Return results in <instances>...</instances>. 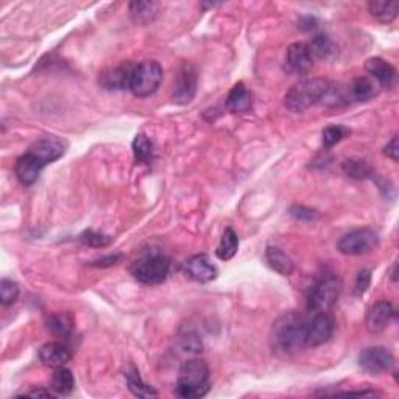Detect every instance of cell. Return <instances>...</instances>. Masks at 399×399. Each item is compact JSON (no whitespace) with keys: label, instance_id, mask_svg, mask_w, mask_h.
Returning <instances> with one entry per match:
<instances>
[{"label":"cell","instance_id":"obj_13","mask_svg":"<svg viewBox=\"0 0 399 399\" xmlns=\"http://www.w3.org/2000/svg\"><path fill=\"white\" fill-rule=\"evenodd\" d=\"M184 272L192 278L194 281L198 282H211L217 278L219 270L211 262L210 256L207 254H196L184 263Z\"/></svg>","mask_w":399,"mask_h":399},{"label":"cell","instance_id":"obj_16","mask_svg":"<svg viewBox=\"0 0 399 399\" xmlns=\"http://www.w3.org/2000/svg\"><path fill=\"white\" fill-rule=\"evenodd\" d=\"M44 167H46L44 164L39 163L38 159H36L33 155H30V153L27 151L26 155L17 158L15 171H16L17 180H19L22 186H32V184L38 181L41 171Z\"/></svg>","mask_w":399,"mask_h":399},{"label":"cell","instance_id":"obj_28","mask_svg":"<svg viewBox=\"0 0 399 399\" xmlns=\"http://www.w3.org/2000/svg\"><path fill=\"white\" fill-rule=\"evenodd\" d=\"M130 15L133 21L140 26L150 24L158 15V3L155 2H133L130 3Z\"/></svg>","mask_w":399,"mask_h":399},{"label":"cell","instance_id":"obj_34","mask_svg":"<svg viewBox=\"0 0 399 399\" xmlns=\"http://www.w3.org/2000/svg\"><path fill=\"white\" fill-rule=\"evenodd\" d=\"M371 284V272L370 270H360L355 276V282H354V293L358 297H362L366 290L368 287Z\"/></svg>","mask_w":399,"mask_h":399},{"label":"cell","instance_id":"obj_4","mask_svg":"<svg viewBox=\"0 0 399 399\" xmlns=\"http://www.w3.org/2000/svg\"><path fill=\"white\" fill-rule=\"evenodd\" d=\"M164 77L163 66L158 61L147 59L139 63L134 67L131 82H130V91L136 97H150L155 94L159 86H161Z\"/></svg>","mask_w":399,"mask_h":399},{"label":"cell","instance_id":"obj_32","mask_svg":"<svg viewBox=\"0 0 399 399\" xmlns=\"http://www.w3.org/2000/svg\"><path fill=\"white\" fill-rule=\"evenodd\" d=\"M348 134L349 131L346 128H343L340 125H329L328 128H324L322 133V142L326 149H329V147L339 144L343 138L348 136Z\"/></svg>","mask_w":399,"mask_h":399},{"label":"cell","instance_id":"obj_19","mask_svg":"<svg viewBox=\"0 0 399 399\" xmlns=\"http://www.w3.org/2000/svg\"><path fill=\"white\" fill-rule=\"evenodd\" d=\"M380 86L370 77H359L349 84L348 94L355 102H368L379 94Z\"/></svg>","mask_w":399,"mask_h":399},{"label":"cell","instance_id":"obj_8","mask_svg":"<svg viewBox=\"0 0 399 399\" xmlns=\"http://www.w3.org/2000/svg\"><path fill=\"white\" fill-rule=\"evenodd\" d=\"M359 366L368 374L379 376V374L389 373L395 366V358L384 346L365 348L359 354Z\"/></svg>","mask_w":399,"mask_h":399},{"label":"cell","instance_id":"obj_15","mask_svg":"<svg viewBox=\"0 0 399 399\" xmlns=\"http://www.w3.org/2000/svg\"><path fill=\"white\" fill-rule=\"evenodd\" d=\"M395 317V309L390 301H378L374 303L366 314V329L371 334H379L389 326L391 318Z\"/></svg>","mask_w":399,"mask_h":399},{"label":"cell","instance_id":"obj_12","mask_svg":"<svg viewBox=\"0 0 399 399\" xmlns=\"http://www.w3.org/2000/svg\"><path fill=\"white\" fill-rule=\"evenodd\" d=\"M314 66L310 50L306 42H293L286 53V69L293 75H304Z\"/></svg>","mask_w":399,"mask_h":399},{"label":"cell","instance_id":"obj_6","mask_svg":"<svg viewBox=\"0 0 399 399\" xmlns=\"http://www.w3.org/2000/svg\"><path fill=\"white\" fill-rule=\"evenodd\" d=\"M342 284L337 276L323 275L314 287L310 288L308 297V308L314 312H328L337 303L340 297Z\"/></svg>","mask_w":399,"mask_h":399},{"label":"cell","instance_id":"obj_25","mask_svg":"<svg viewBox=\"0 0 399 399\" xmlns=\"http://www.w3.org/2000/svg\"><path fill=\"white\" fill-rule=\"evenodd\" d=\"M127 384H128V389L133 393L134 396H139V398H153V396H158V391L150 387L149 384H145L142 378H140V374L138 371V368L130 366L127 370Z\"/></svg>","mask_w":399,"mask_h":399},{"label":"cell","instance_id":"obj_27","mask_svg":"<svg viewBox=\"0 0 399 399\" xmlns=\"http://www.w3.org/2000/svg\"><path fill=\"white\" fill-rule=\"evenodd\" d=\"M237 250H239V237L236 234V231L232 228H226L216 250L217 257L220 261H230L236 256Z\"/></svg>","mask_w":399,"mask_h":399},{"label":"cell","instance_id":"obj_24","mask_svg":"<svg viewBox=\"0 0 399 399\" xmlns=\"http://www.w3.org/2000/svg\"><path fill=\"white\" fill-rule=\"evenodd\" d=\"M308 47L310 50L312 58L318 59H331L333 57H335L337 53V47L333 39L324 33H317L308 44Z\"/></svg>","mask_w":399,"mask_h":399},{"label":"cell","instance_id":"obj_29","mask_svg":"<svg viewBox=\"0 0 399 399\" xmlns=\"http://www.w3.org/2000/svg\"><path fill=\"white\" fill-rule=\"evenodd\" d=\"M133 153L136 163L149 164L153 159V142L149 136H145L144 133L136 134V138L133 140Z\"/></svg>","mask_w":399,"mask_h":399},{"label":"cell","instance_id":"obj_36","mask_svg":"<svg viewBox=\"0 0 399 399\" xmlns=\"http://www.w3.org/2000/svg\"><path fill=\"white\" fill-rule=\"evenodd\" d=\"M384 153L387 155V158H390L393 163H398L399 159V147H398V136H393L389 144L385 145Z\"/></svg>","mask_w":399,"mask_h":399},{"label":"cell","instance_id":"obj_37","mask_svg":"<svg viewBox=\"0 0 399 399\" xmlns=\"http://www.w3.org/2000/svg\"><path fill=\"white\" fill-rule=\"evenodd\" d=\"M122 259V254H108L105 257H102V259L95 261L92 266L94 267H109V266H114V263H118Z\"/></svg>","mask_w":399,"mask_h":399},{"label":"cell","instance_id":"obj_14","mask_svg":"<svg viewBox=\"0 0 399 399\" xmlns=\"http://www.w3.org/2000/svg\"><path fill=\"white\" fill-rule=\"evenodd\" d=\"M134 67L131 63H122L120 66H115L114 69L105 71L98 78V82L105 89L109 91H120V89H130V82Z\"/></svg>","mask_w":399,"mask_h":399},{"label":"cell","instance_id":"obj_30","mask_svg":"<svg viewBox=\"0 0 399 399\" xmlns=\"http://www.w3.org/2000/svg\"><path fill=\"white\" fill-rule=\"evenodd\" d=\"M343 171L348 176L355 178V180H368V178H374V169L370 164L360 159H346L343 163Z\"/></svg>","mask_w":399,"mask_h":399},{"label":"cell","instance_id":"obj_17","mask_svg":"<svg viewBox=\"0 0 399 399\" xmlns=\"http://www.w3.org/2000/svg\"><path fill=\"white\" fill-rule=\"evenodd\" d=\"M365 71L380 88H391L396 80V69L382 58H370L365 63Z\"/></svg>","mask_w":399,"mask_h":399},{"label":"cell","instance_id":"obj_38","mask_svg":"<svg viewBox=\"0 0 399 399\" xmlns=\"http://www.w3.org/2000/svg\"><path fill=\"white\" fill-rule=\"evenodd\" d=\"M26 396H42V398H53V393L50 390H44V389H36L32 391H27Z\"/></svg>","mask_w":399,"mask_h":399},{"label":"cell","instance_id":"obj_31","mask_svg":"<svg viewBox=\"0 0 399 399\" xmlns=\"http://www.w3.org/2000/svg\"><path fill=\"white\" fill-rule=\"evenodd\" d=\"M19 298V286L11 279L0 281V303L3 306H11Z\"/></svg>","mask_w":399,"mask_h":399},{"label":"cell","instance_id":"obj_22","mask_svg":"<svg viewBox=\"0 0 399 399\" xmlns=\"http://www.w3.org/2000/svg\"><path fill=\"white\" fill-rule=\"evenodd\" d=\"M266 259L268 262V266L272 267L275 272H278L279 275L290 276L293 273V270H295L293 261L281 248L267 247Z\"/></svg>","mask_w":399,"mask_h":399},{"label":"cell","instance_id":"obj_10","mask_svg":"<svg viewBox=\"0 0 399 399\" xmlns=\"http://www.w3.org/2000/svg\"><path fill=\"white\" fill-rule=\"evenodd\" d=\"M196 92V72L190 64H183L178 71L174 83V94L171 98L178 105H187L194 100Z\"/></svg>","mask_w":399,"mask_h":399},{"label":"cell","instance_id":"obj_23","mask_svg":"<svg viewBox=\"0 0 399 399\" xmlns=\"http://www.w3.org/2000/svg\"><path fill=\"white\" fill-rule=\"evenodd\" d=\"M46 326L53 335L61 337V339H67L72 334L73 326H75V320L67 312H61V314H53L47 317Z\"/></svg>","mask_w":399,"mask_h":399},{"label":"cell","instance_id":"obj_9","mask_svg":"<svg viewBox=\"0 0 399 399\" xmlns=\"http://www.w3.org/2000/svg\"><path fill=\"white\" fill-rule=\"evenodd\" d=\"M335 322L328 312H317V315L308 323L306 329V345L309 348L322 346L331 340L334 334Z\"/></svg>","mask_w":399,"mask_h":399},{"label":"cell","instance_id":"obj_39","mask_svg":"<svg viewBox=\"0 0 399 399\" xmlns=\"http://www.w3.org/2000/svg\"><path fill=\"white\" fill-rule=\"evenodd\" d=\"M391 279L395 281V282H396V279H398V278H396V263H395V266H393V268H391Z\"/></svg>","mask_w":399,"mask_h":399},{"label":"cell","instance_id":"obj_26","mask_svg":"<svg viewBox=\"0 0 399 399\" xmlns=\"http://www.w3.org/2000/svg\"><path fill=\"white\" fill-rule=\"evenodd\" d=\"M75 389V379L71 370H67L66 366L55 368V373L52 376V390L57 395H71Z\"/></svg>","mask_w":399,"mask_h":399},{"label":"cell","instance_id":"obj_33","mask_svg":"<svg viewBox=\"0 0 399 399\" xmlns=\"http://www.w3.org/2000/svg\"><path fill=\"white\" fill-rule=\"evenodd\" d=\"M80 242H83L84 245H89V247H94V248H103V247H108V245L113 242V237L89 230V231H84L83 234L80 236Z\"/></svg>","mask_w":399,"mask_h":399},{"label":"cell","instance_id":"obj_7","mask_svg":"<svg viewBox=\"0 0 399 399\" xmlns=\"http://www.w3.org/2000/svg\"><path fill=\"white\" fill-rule=\"evenodd\" d=\"M378 245H379V236L376 231H373L370 228H360L343 236L339 243H337V248H339V251L343 254L362 256L371 253Z\"/></svg>","mask_w":399,"mask_h":399},{"label":"cell","instance_id":"obj_18","mask_svg":"<svg viewBox=\"0 0 399 399\" xmlns=\"http://www.w3.org/2000/svg\"><path fill=\"white\" fill-rule=\"evenodd\" d=\"M39 359L42 364L50 368L64 366L72 359L71 349L64 343L48 342L39 349Z\"/></svg>","mask_w":399,"mask_h":399},{"label":"cell","instance_id":"obj_3","mask_svg":"<svg viewBox=\"0 0 399 399\" xmlns=\"http://www.w3.org/2000/svg\"><path fill=\"white\" fill-rule=\"evenodd\" d=\"M210 366L203 359H189L180 368L175 391L180 398H201L210 391Z\"/></svg>","mask_w":399,"mask_h":399},{"label":"cell","instance_id":"obj_5","mask_svg":"<svg viewBox=\"0 0 399 399\" xmlns=\"http://www.w3.org/2000/svg\"><path fill=\"white\" fill-rule=\"evenodd\" d=\"M169 272L170 261L159 253L145 254L131 266V275L147 286L163 284L167 279Z\"/></svg>","mask_w":399,"mask_h":399},{"label":"cell","instance_id":"obj_11","mask_svg":"<svg viewBox=\"0 0 399 399\" xmlns=\"http://www.w3.org/2000/svg\"><path fill=\"white\" fill-rule=\"evenodd\" d=\"M67 145L57 136H46L36 140V142L30 147L28 153L33 155L39 163L44 165L58 161L59 158L64 156Z\"/></svg>","mask_w":399,"mask_h":399},{"label":"cell","instance_id":"obj_35","mask_svg":"<svg viewBox=\"0 0 399 399\" xmlns=\"http://www.w3.org/2000/svg\"><path fill=\"white\" fill-rule=\"evenodd\" d=\"M290 216L297 220H301V222H312V220L318 217L314 210L306 206H293L290 210Z\"/></svg>","mask_w":399,"mask_h":399},{"label":"cell","instance_id":"obj_1","mask_svg":"<svg viewBox=\"0 0 399 399\" xmlns=\"http://www.w3.org/2000/svg\"><path fill=\"white\" fill-rule=\"evenodd\" d=\"M308 323L298 312H287L273 323L270 342L275 353L279 355H293L306 346Z\"/></svg>","mask_w":399,"mask_h":399},{"label":"cell","instance_id":"obj_21","mask_svg":"<svg viewBox=\"0 0 399 399\" xmlns=\"http://www.w3.org/2000/svg\"><path fill=\"white\" fill-rule=\"evenodd\" d=\"M399 3L395 0H371L368 3V11L378 22L389 24L396 19Z\"/></svg>","mask_w":399,"mask_h":399},{"label":"cell","instance_id":"obj_2","mask_svg":"<svg viewBox=\"0 0 399 399\" xmlns=\"http://www.w3.org/2000/svg\"><path fill=\"white\" fill-rule=\"evenodd\" d=\"M333 86L323 78H306L293 84L284 97V105L292 113H304L326 100Z\"/></svg>","mask_w":399,"mask_h":399},{"label":"cell","instance_id":"obj_20","mask_svg":"<svg viewBox=\"0 0 399 399\" xmlns=\"http://www.w3.org/2000/svg\"><path fill=\"white\" fill-rule=\"evenodd\" d=\"M226 108L234 114L247 113L251 108V94L243 83H237L226 97Z\"/></svg>","mask_w":399,"mask_h":399}]
</instances>
